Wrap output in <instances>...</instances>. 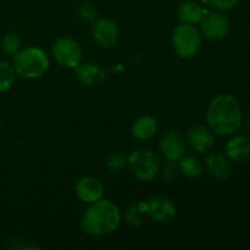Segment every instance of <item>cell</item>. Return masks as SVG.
I'll list each match as a JSON object with an SVG mask.
<instances>
[{
    "label": "cell",
    "instance_id": "8fae6325",
    "mask_svg": "<svg viewBox=\"0 0 250 250\" xmlns=\"http://www.w3.org/2000/svg\"><path fill=\"white\" fill-rule=\"evenodd\" d=\"M76 197L85 204H92L104 198V186L93 176L81 177L75 185Z\"/></svg>",
    "mask_w": 250,
    "mask_h": 250
},
{
    "label": "cell",
    "instance_id": "cb8c5ba5",
    "mask_svg": "<svg viewBox=\"0 0 250 250\" xmlns=\"http://www.w3.org/2000/svg\"><path fill=\"white\" fill-rule=\"evenodd\" d=\"M207 6L216 11H229L238 5L239 0H203Z\"/></svg>",
    "mask_w": 250,
    "mask_h": 250
},
{
    "label": "cell",
    "instance_id": "277c9868",
    "mask_svg": "<svg viewBox=\"0 0 250 250\" xmlns=\"http://www.w3.org/2000/svg\"><path fill=\"white\" fill-rule=\"evenodd\" d=\"M202 33L194 24L180 23L172 32V46L182 59L194 58L202 46Z\"/></svg>",
    "mask_w": 250,
    "mask_h": 250
},
{
    "label": "cell",
    "instance_id": "5bb4252c",
    "mask_svg": "<svg viewBox=\"0 0 250 250\" xmlns=\"http://www.w3.org/2000/svg\"><path fill=\"white\" fill-rule=\"evenodd\" d=\"M158 121L150 115H142L137 117L132 124L131 133L134 139L139 142H146L154 138L158 133Z\"/></svg>",
    "mask_w": 250,
    "mask_h": 250
},
{
    "label": "cell",
    "instance_id": "4316f807",
    "mask_svg": "<svg viewBox=\"0 0 250 250\" xmlns=\"http://www.w3.org/2000/svg\"><path fill=\"white\" fill-rule=\"evenodd\" d=\"M0 124H1V115H0Z\"/></svg>",
    "mask_w": 250,
    "mask_h": 250
},
{
    "label": "cell",
    "instance_id": "ac0fdd59",
    "mask_svg": "<svg viewBox=\"0 0 250 250\" xmlns=\"http://www.w3.org/2000/svg\"><path fill=\"white\" fill-rule=\"evenodd\" d=\"M177 163L181 175L186 176L188 178H197L202 176L203 172H204V165H203L200 159H198L197 156L185 155Z\"/></svg>",
    "mask_w": 250,
    "mask_h": 250
},
{
    "label": "cell",
    "instance_id": "52a82bcc",
    "mask_svg": "<svg viewBox=\"0 0 250 250\" xmlns=\"http://www.w3.org/2000/svg\"><path fill=\"white\" fill-rule=\"evenodd\" d=\"M51 54L56 62L65 68H76L83 59L81 44L71 37H60L51 48Z\"/></svg>",
    "mask_w": 250,
    "mask_h": 250
},
{
    "label": "cell",
    "instance_id": "9a60e30c",
    "mask_svg": "<svg viewBox=\"0 0 250 250\" xmlns=\"http://www.w3.org/2000/svg\"><path fill=\"white\" fill-rule=\"evenodd\" d=\"M207 168L210 175L219 181L229 180L232 173L231 160L226 155L212 153L207 158Z\"/></svg>",
    "mask_w": 250,
    "mask_h": 250
},
{
    "label": "cell",
    "instance_id": "d6986e66",
    "mask_svg": "<svg viewBox=\"0 0 250 250\" xmlns=\"http://www.w3.org/2000/svg\"><path fill=\"white\" fill-rule=\"evenodd\" d=\"M125 221L128 226L131 227H139L143 225L144 217H146V212H144L142 203L138 204H133L125 211Z\"/></svg>",
    "mask_w": 250,
    "mask_h": 250
},
{
    "label": "cell",
    "instance_id": "4fadbf2b",
    "mask_svg": "<svg viewBox=\"0 0 250 250\" xmlns=\"http://www.w3.org/2000/svg\"><path fill=\"white\" fill-rule=\"evenodd\" d=\"M75 75L78 83L88 88L99 87L106 78L102 66L94 62H81L75 68Z\"/></svg>",
    "mask_w": 250,
    "mask_h": 250
},
{
    "label": "cell",
    "instance_id": "7c38bea8",
    "mask_svg": "<svg viewBox=\"0 0 250 250\" xmlns=\"http://www.w3.org/2000/svg\"><path fill=\"white\" fill-rule=\"evenodd\" d=\"M186 142L197 153L207 154L214 146L215 137L211 129L208 126L195 125L188 129Z\"/></svg>",
    "mask_w": 250,
    "mask_h": 250
},
{
    "label": "cell",
    "instance_id": "2e32d148",
    "mask_svg": "<svg viewBox=\"0 0 250 250\" xmlns=\"http://www.w3.org/2000/svg\"><path fill=\"white\" fill-rule=\"evenodd\" d=\"M226 156L234 163H243L250 158V138L234 136L226 144Z\"/></svg>",
    "mask_w": 250,
    "mask_h": 250
},
{
    "label": "cell",
    "instance_id": "484cf974",
    "mask_svg": "<svg viewBox=\"0 0 250 250\" xmlns=\"http://www.w3.org/2000/svg\"><path fill=\"white\" fill-rule=\"evenodd\" d=\"M248 124H249V126H250V114H249V116H248Z\"/></svg>",
    "mask_w": 250,
    "mask_h": 250
},
{
    "label": "cell",
    "instance_id": "603a6c76",
    "mask_svg": "<svg viewBox=\"0 0 250 250\" xmlns=\"http://www.w3.org/2000/svg\"><path fill=\"white\" fill-rule=\"evenodd\" d=\"M128 164V156L122 153H111L106 159V167L111 172H120Z\"/></svg>",
    "mask_w": 250,
    "mask_h": 250
},
{
    "label": "cell",
    "instance_id": "6da1fadb",
    "mask_svg": "<svg viewBox=\"0 0 250 250\" xmlns=\"http://www.w3.org/2000/svg\"><path fill=\"white\" fill-rule=\"evenodd\" d=\"M242 107L231 94H219L210 102L207 111L208 127L217 136H231L242 126Z\"/></svg>",
    "mask_w": 250,
    "mask_h": 250
},
{
    "label": "cell",
    "instance_id": "7a4b0ae2",
    "mask_svg": "<svg viewBox=\"0 0 250 250\" xmlns=\"http://www.w3.org/2000/svg\"><path fill=\"white\" fill-rule=\"evenodd\" d=\"M121 220L120 208L112 200L102 198L89 204L84 210L81 219V227L82 231L89 236H107L119 229Z\"/></svg>",
    "mask_w": 250,
    "mask_h": 250
},
{
    "label": "cell",
    "instance_id": "8992f818",
    "mask_svg": "<svg viewBox=\"0 0 250 250\" xmlns=\"http://www.w3.org/2000/svg\"><path fill=\"white\" fill-rule=\"evenodd\" d=\"M200 33L209 41H222L231 31V21L221 11L216 10H203V16L198 23Z\"/></svg>",
    "mask_w": 250,
    "mask_h": 250
},
{
    "label": "cell",
    "instance_id": "3957f363",
    "mask_svg": "<svg viewBox=\"0 0 250 250\" xmlns=\"http://www.w3.org/2000/svg\"><path fill=\"white\" fill-rule=\"evenodd\" d=\"M50 66L48 54L38 46H28L12 56V67L19 77L37 80L46 73Z\"/></svg>",
    "mask_w": 250,
    "mask_h": 250
},
{
    "label": "cell",
    "instance_id": "ba28073f",
    "mask_svg": "<svg viewBox=\"0 0 250 250\" xmlns=\"http://www.w3.org/2000/svg\"><path fill=\"white\" fill-rule=\"evenodd\" d=\"M146 216L158 224H170L176 219L177 209L170 198L165 195H154L146 202H141Z\"/></svg>",
    "mask_w": 250,
    "mask_h": 250
},
{
    "label": "cell",
    "instance_id": "9c48e42d",
    "mask_svg": "<svg viewBox=\"0 0 250 250\" xmlns=\"http://www.w3.org/2000/svg\"><path fill=\"white\" fill-rule=\"evenodd\" d=\"M93 41L105 49L112 48L117 44L120 38V29L116 22L109 17L97 19L92 24Z\"/></svg>",
    "mask_w": 250,
    "mask_h": 250
},
{
    "label": "cell",
    "instance_id": "44dd1931",
    "mask_svg": "<svg viewBox=\"0 0 250 250\" xmlns=\"http://www.w3.org/2000/svg\"><path fill=\"white\" fill-rule=\"evenodd\" d=\"M21 39L14 32H9V33H5L2 36L1 42H0V46H1L2 51H4L6 55L14 56L17 51L21 50Z\"/></svg>",
    "mask_w": 250,
    "mask_h": 250
},
{
    "label": "cell",
    "instance_id": "5b68a950",
    "mask_svg": "<svg viewBox=\"0 0 250 250\" xmlns=\"http://www.w3.org/2000/svg\"><path fill=\"white\" fill-rule=\"evenodd\" d=\"M131 171L137 180L142 182H149L159 175L161 164L159 156L150 149H138L128 156V164Z\"/></svg>",
    "mask_w": 250,
    "mask_h": 250
},
{
    "label": "cell",
    "instance_id": "7402d4cb",
    "mask_svg": "<svg viewBox=\"0 0 250 250\" xmlns=\"http://www.w3.org/2000/svg\"><path fill=\"white\" fill-rule=\"evenodd\" d=\"M76 15L84 23H93L98 19V10L92 2L83 1L77 6Z\"/></svg>",
    "mask_w": 250,
    "mask_h": 250
},
{
    "label": "cell",
    "instance_id": "d4e9b609",
    "mask_svg": "<svg viewBox=\"0 0 250 250\" xmlns=\"http://www.w3.org/2000/svg\"><path fill=\"white\" fill-rule=\"evenodd\" d=\"M161 175H163V178L166 182H173V181L177 180L178 176L181 175L178 163H176V161H167V164L164 166L163 171H161Z\"/></svg>",
    "mask_w": 250,
    "mask_h": 250
},
{
    "label": "cell",
    "instance_id": "30bf717a",
    "mask_svg": "<svg viewBox=\"0 0 250 250\" xmlns=\"http://www.w3.org/2000/svg\"><path fill=\"white\" fill-rule=\"evenodd\" d=\"M187 142L176 131H168L164 134L159 142V150L167 161L177 163L186 155Z\"/></svg>",
    "mask_w": 250,
    "mask_h": 250
},
{
    "label": "cell",
    "instance_id": "e0dca14e",
    "mask_svg": "<svg viewBox=\"0 0 250 250\" xmlns=\"http://www.w3.org/2000/svg\"><path fill=\"white\" fill-rule=\"evenodd\" d=\"M203 10L204 9L195 1L188 0V1L182 2L177 10L178 21L181 23L194 24V26H197L203 16Z\"/></svg>",
    "mask_w": 250,
    "mask_h": 250
},
{
    "label": "cell",
    "instance_id": "ffe728a7",
    "mask_svg": "<svg viewBox=\"0 0 250 250\" xmlns=\"http://www.w3.org/2000/svg\"><path fill=\"white\" fill-rule=\"evenodd\" d=\"M14 67L6 61H0V93H4L12 87L15 82Z\"/></svg>",
    "mask_w": 250,
    "mask_h": 250
}]
</instances>
